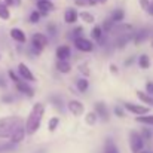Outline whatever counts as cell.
<instances>
[{
  "instance_id": "38",
  "label": "cell",
  "mask_w": 153,
  "mask_h": 153,
  "mask_svg": "<svg viewBox=\"0 0 153 153\" xmlns=\"http://www.w3.org/2000/svg\"><path fill=\"white\" fill-rule=\"evenodd\" d=\"M74 3L77 6H85V4H88V0H74Z\"/></svg>"
},
{
  "instance_id": "14",
  "label": "cell",
  "mask_w": 153,
  "mask_h": 153,
  "mask_svg": "<svg viewBox=\"0 0 153 153\" xmlns=\"http://www.w3.org/2000/svg\"><path fill=\"white\" fill-rule=\"evenodd\" d=\"M55 55H56L58 59H64V61H67V59L71 56V49H70L67 45H61V46L56 48Z\"/></svg>"
},
{
  "instance_id": "36",
  "label": "cell",
  "mask_w": 153,
  "mask_h": 153,
  "mask_svg": "<svg viewBox=\"0 0 153 153\" xmlns=\"http://www.w3.org/2000/svg\"><path fill=\"white\" fill-rule=\"evenodd\" d=\"M73 34V39H76V37H79V36H82V27H77V28H74L73 31H71Z\"/></svg>"
},
{
  "instance_id": "2",
  "label": "cell",
  "mask_w": 153,
  "mask_h": 153,
  "mask_svg": "<svg viewBox=\"0 0 153 153\" xmlns=\"http://www.w3.org/2000/svg\"><path fill=\"white\" fill-rule=\"evenodd\" d=\"M22 125L19 116H6L0 119V138H10L13 131Z\"/></svg>"
},
{
  "instance_id": "17",
  "label": "cell",
  "mask_w": 153,
  "mask_h": 153,
  "mask_svg": "<svg viewBox=\"0 0 153 153\" xmlns=\"http://www.w3.org/2000/svg\"><path fill=\"white\" fill-rule=\"evenodd\" d=\"M135 94H137V98L143 102V104H149L150 107H153V95L144 92V91H137Z\"/></svg>"
},
{
  "instance_id": "34",
  "label": "cell",
  "mask_w": 153,
  "mask_h": 153,
  "mask_svg": "<svg viewBox=\"0 0 153 153\" xmlns=\"http://www.w3.org/2000/svg\"><path fill=\"white\" fill-rule=\"evenodd\" d=\"M7 74H9V77L13 80V83H18V82L21 80V79H19V77H18L15 73H13V70H9V71H7Z\"/></svg>"
},
{
  "instance_id": "26",
  "label": "cell",
  "mask_w": 153,
  "mask_h": 153,
  "mask_svg": "<svg viewBox=\"0 0 153 153\" xmlns=\"http://www.w3.org/2000/svg\"><path fill=\"white\" fill-rule=\"evenodd\" d=\"M91 37L94 39V40H100L102 37V27L101 25H95L94 28H92V31H91Z\"/></svg>"
},
{
  "instance_id": "27",
  "label": "cell",
  "mask_w": 153,
  "mask_h": 153,
  "mask_svg": "<svg viewBox=\"0 0 153 153\" xmlns=\"http://www.w3.org/2000/svg\"><path fill=\"white\" fill-rule=\"evenodd\" d=\"M58 125H59V117L53 116V117L49 119V122H48V129H49L51 132H53V131L58 128Z\"/></svg>"
},
{
  "instance_id": "43",
  "label": "cell",
  "mask_w": 153,
  "mask_h": 153,
  "mask_svg": "<svg viewBox=\"0 0 153 153\" xmlns=\"http://www.w3.org/2000/svg\"><path fill=\"white\" fill-rule=\"evenodd\" d=\"M97 3H98V0H88V4L89 6H95Z\"/></svg>"
},
{
  "instance_id": "33",
  "label": "cell",
  "mask_w": 153,
  "mask_h": 153,
  "mask_svg": "<svg viewBox=\"0 0 153 153\" xmlns=\"http://www.w3.org/2000/svg\"><path fill=\"white\" fill-rule=\"evenodd\" d=\"M113 21L111 19H105V22H104V27H102V30H105V31H108V30H111V27H113Z\"/></svg>"
},
{
  "instance_id": "35",
  "label": "cell",
  "mask_w": 153,
  "mask_h": 153,
  "mask_svg": "<svg viewBox=\"0 0 153 153\" xmlns=\"http://www.w3.org/2000/svg\"><path fill=\"white\" fill-rule=\"evenodd\" d=\"M114 113H116L117 117H123V116H125V110H123L122 107H119V105L114 107Z\"/></svg>"
},
{
  "instance_id": "37",
  "label": "cell",
  "mask_w": 153,
  "mask_h": 153,
  "mask_svg": "<svg viewBox=\"0 0 153 153\" xmlns=\"http://www.w3.org/2000/svg\"><path fill=\"white\" fill-rule=\"evenodd\" d=\"M146 92L150 94V95H153V82H150V80L146 83Z\"/></svg>"
},
{
  "instance_id": "45",
  "label": "cell",
  "mask_w": 153,
  "mask_h": 153,
  "mask_svg": "<svg viewBox=\"0 0 153 153\" xmlns=\"http://www.w3.org/2000/svg\"><path fill=\"white\" fill-rule=\"evenodd\" d=\"M131 62H134V58H129V59H126V61H125V64H126V65H129Z\"/></svg>"
},
{
  "instance_id": "13",
  "label": "cell",
  "mask_w": 153,
  "mask_h": 153,
  "mask_svg": "<svg viewBox=\"0 0 153 153\" xmlns=\"http://www.w3.org/2000/svg\"><path fill=\"white\" fill-rule=\"evenodd\" d=\"M79 18V12L74 9V7H68L65 12H64V21L67 24H74Z\"/></svg>"
},
{
  "instance_id": "22",
  "label": "cell",
  "mask_w": 153,
  "mask_h": 153,
  "mask_svg": "<svg viewBox=\"0 0 153 153\" xmlns=\"http://www.w3.org/2000/svg\"><path fill=\"white\" fill-rule=\"evenodd\" d=\"M79 18H80L83 22H86V24H92V22L95 21L94 15H92L91 12H88V10H82V12L79 13Z\"/></svg>"
},
{
  "instance_id": "23",
  "label": "cell",
  "mask_w": 153,
  "mask_h": 153,
  "mask_svg": "<svg viewBox=\"0 0 153 153\" xmlns=\"http://www.w3.org/2000/svg\"><path fill=\"white\" fill-rule=\"evenodd\" d=\"M76 88L79 89V92H86L88 91V88H89V82H88V79L86 77H83V79H79L77 82H76Z\"/></svg>"
},
{
  "instance_id": "4",
  "label": "cell",
  "mask_w": 153,
  "mask_h": 153,
  "mask_svg": "<svg viewBox=\"0 0 153 153\" xmlns=\"http://www.w3.org/2000/svg\"><path fill=\"white\" fill-rule=\"evenodd\" d=\"M48 45V37L42 33H34L31 36V46L34 48V52L39 53L45 46Z\"/></svg>"
},
{
  "instance_id": "18",
  "label": "cell",
  "mask_w": 153,
  "mask_h": 153,
  "mask_svg": "<svg viewBox=\"0 0 153 153\" xmlns=\"http://www.w3.org/2000/svg\"><path fill=\"white\" fill-rule=\"evenodd\" d=\"M123 18H125V10L120 9V7L114 9V10L111 12V15H110V19H111L113 22H122Z\"/></svg>"
},
{
  "instance_id": "21",
  "label": "cell",
  "mask_w": 153,
  "mask_h": 153,
  "mask_svg": "<svg viewBox=\"0 0 153 153\" xmlns=\"http://www.w3.org/2000/svg\"><path fill=\"white\" fill-rule=\"evenodd\" d=\"M135 120L138 123L147 125V126H153V114H143V116H137Z\"/></svg>"
},
{
  "instance_id": "8",
  "label": "cell",
  "mask_w": 153,
  "mask_h": 153,
  "mask_svg": "<svg viewBox=\"0 0 153 153\" xmlns=\"http://www.w3.org/2000/svg\"><path fill=\"white\" fill-rule=\"evenodd\" d=\"M15 85H16V89H18L21 94H24V95H27V97H30V98L34 97V89L28 85L27 80H22V79H21V80H19L18 83H15Z\"/></svg>"
},
{
  "instance_id": "9",
  "label": "cell",
  "mask_w": 153,
  "mask_h": 153,
  "mask_svg": "<svg viewBox=\"0 0 153 153\" xmlns=\"http://www.w3.org/2000/svg\"><path fill=\"white\" fill-rule=\"evenodd\" d=\"M25 126H18L15 131H13V134L10 135V144H18V143H21L22 140H24V137H25Z\"/></svg>"
},
{
  "instance_id": "48",
  "label": "cell",
  "mask_w": 153,
  "mask_h": 153,
  "mask_svg": "<svg viewBox=\"0 0 153 153\" xmlns=\"http://www.w3.org/2000/svg\"><path fill=\"white\" fill-rule=\"evenodd\" d=\"M107 0H98V3H105Z\"/></svg>"
},
{
  "instance_id": "46",
  "label": "cell",
  "mask_w": 153,
  "mask_h": 153,
  "mask_svg": "<svg viewBox=\"0 0 153 153\" xmlns=\"http://www.w3.org/2000/svg\"><path fill=\"white\" fill-rule=\"evenodd\" d=\"M0 86H6V83L3 80V76H0Z\"/></svg>"
},
{
  "instance_id": "32",
  "label": "cell",
  "mask_w": 153,
  "mask_h": 153,
  "mask_svg": "<svg viewBox=\"0 0 153 153\" xmlns=\"http://www.w3.org/2000/svg\"><path fill=\"white\" fill-rule=\"evenodd\" d=\"M138 3H140V7L143 10H147L149 6H150V0H138Z\"/></svg>"
},
{
  "instance_id": "12",
  "label": "cell",
  "mask_w": 153,
  "mask_h": 153,
  "mask_svg": "<svg viewBox=\"0 0 153 153\" xmlns=\"http://www.w3.org/2000/svg\"><path fill=\"white\" fill-rule=\"evenodd\" d=\"M94 111L101 117L102 120H108V108H107V105L104 104V102L98 101L94 104Z\"/></svg>"
},
{
  "instance_id": "15",
  "label": "cell",
  "mask_w": 153,
  "mask_h": 153,
  "mask_svg": "<svg viewBox=\"0 0 153 153\" xmlns=\"http://www.w3.org/2000/svg\"><path fill=\"white\" fill-rule=\"evenodd\" d=\"M36 4H37V10L40 13H48V12L53 10V7H55L51 0H37Z\"/></svg>"
},
{
  "instance_id": "42",
  "label": "cell",
  "mask_w": 153,
  "mask_h": 153,
  "mask_svg": "<svg viewBox=\"0 0 153 153\" xmlns=\"http://www.w3.org/2000/svg\"><path fill=\"white\" fill-rule=\"evenodd\" d=\"M48 31H51L52 34H55V27L52 24H48Z\"/></svg>"
},
{
  "instance_id": "20",
  "label": "cell",
  "mask_w": 153,
  "mask_h": 153,
  "mask_svg": "<svg viewBox=\"0 0 153 153\" xmlns=\"http://www.w3.org/2000/svg\"><path fill=\"white\" fill-rule=\"evenodd\" d=\"M150 58H149V55H146V53H143V55H140L138 56V65H140V68H143V70H147V68H150Z\"/></svg>"
},
{
  "instance_id": "30",
  "label": "cell",
  "mask_w": 153,
  "mask_h": 153,
  "mask_svg": "<svg viewBox=\"0 0 153 153\" xmlns=\"http://www.w3.org/2000/svg\"><path fill=\"white\" fill-rule=\"evenodd\" d=\"M104 153H119V152H117V147L114 146V143H113V141H107Z\"/></svg>"
},
{
  "instance_id": "28",
  "label": "cell",
  "mask_w": 153,
  "mask_h": 153,
  "mask_svg": "<svg viewBox=\"0 0 153 153\" xmlns=\"http://www.w3.org/2000/svg\"><path fill=\"white\" fill-rule=\"evenodd\" d=\"M40 16H42V13H40L39 10H33V12L30 13V22H31V24L39 22V21H40Z\"/></svg>"
},
{
  "instance_id": "11",
  "label": "cell",
  "mask_w": 153,
  "mask_h": 153,
  "mask_svg": "<svg viewBox=\"0 0 153 153\" xmlns=\"http://www.w3.org/2000/svg\"><path fill=\"white\" fill-rule=\"evenodd\" d=\"M68 110L74 116H82L83 111H85V107H83V104L79 101V100H71V101L68 102Z\"/></svg>"
},
{
  "instance_id": "24",
  "label": "cell",
  "mask_w": 153,
  "mask_h": 153,
  "mask_svg": "<svg viewBox=\"0 0 153 153\" xmlns=\"http://www.w3.org/2000/svg\"><path fill=\"white\" fill-rule=\"evenodd\" d=\"M9 16H10V12H9V6L3 1H0V18L1 19H9Z\"/></svg>"
},
{
  "instance_id": "16",
  "label": "cell",
  "mask_w": 153,
  "mask_h": 153,
  "mask_svg": "<svg viewBox=\"0 0 153 153\" xmlns=\"http://www.w3.org/2000/svg\"><path fill=\"white\" fill-rule=\"evenodd\" d=\"M10 37L13 40H16L18 43H25L27 42V36H25V33L21 28H12L10 30Z\"/></svg>"
},
{
  "instance_id": "41",
  "label": "cell",
  "mask_w": 153,
  "mask_h": 153,
  "mask_svg": "<svg viewBox=\"0 0 153 153\" xmlns=\"http://www.w3.org/2000/svg\"><path fill=\"white\" fill-rule=\"evenodd\" d=\"M110 71H111V73H114V74H116V73H117V67H116V65H114V64H111V65H110Z\"/></svg>"
},
{
  "instance_id": "47",
  "label": "cell",
  "mask_w": 153,
  "mask_h": 153,
  "mask_svg": "<svg viewBox=\"0 0 153 153\" xmlns=\"http://www.w3.org/2000/svg\"><path fill=\"white\" fill-rule=\"evenodd\" d=\"M140 153H153V152H150V150H141Z\"/></svg>"
},
{
  "instance_id": "3",
  "label": "cell",
  "mask_w": 153,
  "mask_h": 153,
  "mask_svg": "<svg viewBox=\"0 0 153 153\" xmlns=\"http://www.w3.org/2000/svg\"><path fill=\"white\" fill-rule=\"evenodd\" d=\"M144 147V138L138 131H131L129 132V149L132 153H140Z\"/></svg>"
},
{
  "instance_id": "25",
  "label": "cell",
  "mask_w": 153,
  "mask_h": 153,
  "mask_svg": "<svg viewBox=\"0 0 153 153\" xmlns=\"http://www.w3.org/2000/svg\"><path fill=\"white\" fill-rule=\"evenodd\" d=\"M97 120H98V114H97L95 111H89V113L85 116V122H86L88 125H95Z\"/></svg>"
},
{
  "instance_id": "19",
  "label": "cell",
  "mask_w": 153,
  "mask_h": 153,
  "mask_svg": "<svg viewBox=\"0 0 153 153\" xmlns=\"http://www.w3.org/2000/svg\"><path fill=\"white\" fill-rule=\"evenodd\" d=\"M56 70H58L59 73H70V70H71V64H70L68 61L58 59V62H56Z\"/></svg>"
},
{
  "instance_id": "40",
  "label": "cell",
  "mask_w": 153,
  "mask_h": 153,
  "mask_svg": "<svg viewBox=\"0 0 153 153\" xmlns=\"http://www.w3.org/2000/svg\"><path fill=\"white\" fill-rule=\"evenodd\" d=\"M147 13H149V15H152V16H153V0L150 1V6H149V9H147Z\"/></svg>"
},
{
  "instance_id": "5",
  "label": "cell",
  "mask_w": 153,
  "mask_h": 153,
  "mask_svg": "<svg viewBox=\"0 0 153 153\" xmlns=\"http://www.w3.org/2000/svg\"><path fill=\"white\" fill-rule=\"evenodd\" d=\"M123 108L128 110V111H131V113H134V114H137V116L149 114V111H150L149 107H146L143 104H134V102H125L123 104Z\"/></svg>"
},
{
  "instance_id": "29",
  "label": "cell",
  "mask_w": 153,
  "mask_h": 153,
  "mask_svg": "<svg viewBox=\"0 0 153 153\" xmlns=\"http://www.w3.org/2000/svg\"><path fill=\"white\" fill-rule=\"evenodd\" d=\"M140 134H141V137L144 138V141H150L152 137H153V132L149 129V128H143V131H141Z\"/></svg>"
},
{
  "instance_id": "31",
  "label": "cell",
  "mask_w": 153,
  "mask_h": 153,
  "mask_svg": "<svg viewBox=\"0 0 153 153\" xmlns=\"http://www.w3.org/2000/svg\"><path fill=\"white\" fill-rule=\"evenodd\" d=\"M9 7H18L21 4V0H3Z\"/></svg>"
},
{
  "instance_id": "1",
  "label": "cell",
  "mask_w": 153,
  "mask_h": 153,
  "mask_svg": "<svg viewBox=\"0 0 153 153\" xmlns=\"http://www.w3.org/2000/svg\"><path fill=\"white\" fill-rule=\"evenodd\" d=\"M43 114H45V105L42 104V102H36L33 107H31V110H30V114H28V117H27V120H25V132L28 134V135H33L37 129H39V126H40V122H42V119H43Z\"/></svg>"
},
{
  "instance_id": "49",
  "label": "cell",
  "mask_w": 153,
  "mask_h": 153,
  "mask_svg": "<svg viewBox=\"0 0 153 153\" xmlns=\"http://www.w3.org/2000/svg\"><path fill=\"white\" fill-rule=\"evenodd\" d=\"M152 48H153V40H152Z\"/></svg>"
},
{
  "instance_id": "44",
  "label": "cell",
  "mask_w": 153,
  "mask_h": 153,
  "mask_svg": "<svg viewBox=\"0 0 153 153\" xmlns=\"http://www.w3.org/2000/svg\"><path fill=\"white\" fill-rule=\"evenodd\" d=\"M7 147H10L9 144H4V143H0V150L1 149H7Z\"/></svg>"
},
{
  "instance_id": "10",
  "label": "cell",
  "mask_w": 153,
  "mask_h": 153,
  "mask_svg": "<svg viewBox=\"0 0 153 153\" xmlns=\"http://www.w3.org/2000/svg\"><path fill=\"white\" fill-rule=\"evenodd\" d=\"M149 36H150V33H149V30H146V28H143V30H140V31H137V33H134V37H132V42H134V45H137V46H140L141 43H144L147 39H149Z\"/></svg>"
},
{
  "instance_id": "6",
  "label": "cell",
  "mask_w": 153,
  "mask_h": 153,
  "mask_svg": "<svg viewBox=\"0 0 153 153\" xmlns=\"http://www.w3.org/2000/svg\"><path fill=\"white\" fill-rule=\"evenodd\" d=\"M74 46L77 51H82V52H91L94 49V45L89 39L83 37V36H79L74 39Z\"/></svg>"
},
{
  "instance_id": "39",
  "label": "cell",
  "mask_w": 153,
  "mask_h": 153,
  "mask_svg": "<svg viewBox=\"0 0 153 153\" xmlns=\"http://www.w3.org/2000/svg\"><path fill=\"white\" fill-rule=\"evenodd\" d=\"M80 71H82V73H85L86 76L89 74V70H88V67H86V65H80Z\"/></svg>"
},
{
  "instance_id": "7",
  "label": "cell",
  "mask_w": 153,
  "mask_h": 153,
  "mask_svg": "<svg viewBox=\"0 0 153 153\" xmlns=\"http://www.w3.org/2000/svg\"><path fill=\"white\" fill-rule=\"evenodd\" d=\"M18 73H19V76H21V79H22V80L34 82V74L31 73V70H30L24 62H21V64L18 65Z\"/></svg>"
}]
</instances>
